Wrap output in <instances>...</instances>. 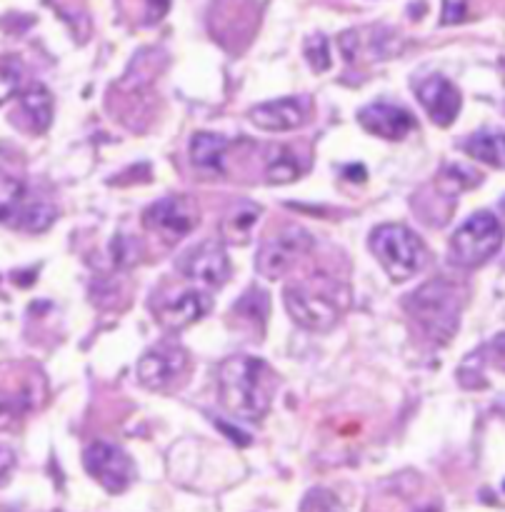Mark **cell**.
<instances>
[{
	"instance_id": "1",
	"label": "cell",
	"mask_w": 505,
	"mask_h": 512,
	"mask_svg": "<svg viewBox=\"0 0 505 512\" xmlns=\"http://www.w3.org/2000/svg\"><path fill=\"white\" fill-rule=\"evenodd\" d=\"M278 378L263 358L233 355L218 365V395L223 408L240 420H260L273 403Z\"/></svg>"
},
{
	"instance_id": "2",
	"label": "cell",
	"mask_w": 505,
	"mask_h": 512,
	"mask_svg": "<svg viewBox=\"0 0 505 512\" xmlns=\"http://www.w3.org/2000/svg\"><path fill=\"white\" fill-rule=\"evenodd\" d=\"M405 310L418 328L435 343L445 345L460 323V300L453 285L445 280H430L410 295H405Z\"/></svg>"
},
{
	"instance_id": "3",
	"label": "cell",
	"mask_w": 505,
	"mask_h": 512,
	"mask_svg": "<svg viewBox=\"0 0 505 512\" xmlns=\"http://www.w3.org/2000/svg\"><path fill=\"white\" fill-rule=\"evenodd\" d=\"M370 250L393 283H405L418 275L428 260L420 235L400 223L378 225L370 233Z\"/></svg>"
},
{
	"instance_id": "4",
	"label": "cell",
	"mask_w": 505,
	"mask_h": 512,
	"mask_svg": "<svg viewBox=\"0 0 505 512\" xmlns=\"http://www.w3.org/2000/svg\"><path fill=\"white\" fill-rule=\"evenodd\" d=\"M503 225L490 210H478L458 225L450 235V260L460 268H480L503 245Z\"/></svg>"
},
{
	"instance_id": "5",
	"label": "cell",
	"mask_w": 505,
	"mask_h": 512,
	"mask_svg": "<svg viewBox=\"0 0 505 512\" xmlns=\"http://www.w3.org/2000/svg\"><path fill=\"white\" fill-rule=\"evenodd\" d=\"M313 248V235L300 225H283L265 235L255 255V270L268 280H278Z\"/></svg>"
},
{
	"instance_id": "6",
	"label": "cell",
	"mask_w": 505,
	"mask_h": 512,
	"mask_svg": "<svg viewBox=\"0 0 505 512\" xmlns=\"http://www.w3.org/2000/svg\"><path fill=\"white\" fill-rule=\"evenodd\" d=\"M283 300L290 318H293L300 328L313 330V333H325V330H330L340 315V308L338 303H335L333 293L313 283L288 285V288L283 290Z\"/></svg>"
},
{
	"instance_id": "7",
	"label": "cell",
	"mask_w": 505,
	"mask_h": 512,
	"mask_svg": "<svg viewBox=\"0 0 505 512\" xmlns=\"http://www.w3.org/2000/svg\"><path fill=\"white\" fill-rule=\"evenodd\" d=\"M83 468L108 493H123L135 480V465L120 445L93 440L83 450Z\"/></svg>"
},
{
	"instance_id": "8",
	"label": "cell",
	"mask_w": 505,
	"mask_h": 512,
	"mask_svg": "<svg viewBox=\"0 0 505 512\" xmlns=\"http://www.w3.org/2000/svg\"><path fill=\"white\" fill-rule=\"evenodd\" d=\"M200 220L198 203L190 195H168L143 210V225L165 243H178L195 230Z\"/></svg>"
},
{
	"instance_id": "9",
	"label": "cell",
	"mask_w": 505,
	"mask_h": 512,
	"mask_svg": "<svg viewBox=\"0 0 505 512\" xmlns=\"http://www.w3.org/2000/svg\"><path fill=\"white\" fill-rule=\"evenodd\" d=\"M3 220L28 233H43L53 225L55 208L48 200L33 198L20 180L3 175Z\"/></svg>"
},
{
	"instance_id": "10",
	"label": "cell",
	"mask_w": 505,
	"mask_h": 512,
	"mask_svg": "<svg viewBox=\"0 0 505 512\" xmlns=\"http://www.w3.org/2000/svg\"><path fill=\"white\" fill-rule=\"evenodd\" d=\"M190 355L173 340L153 345L138 360V380L148 390H168L188 373Z\"/></svg>"
},
{
	"instance_id": "11",
	"label": "cell",
	"mask_w": 505,
	"mask_h": 512,
	"mask_svg": "<svg viewBox=\"0 0 505 512\" xmlns=\"http://www.w3.org/2000/svg\"><path fill=\"white\" fill-rule=\"evenodd\" d=\"M175 268L183 278L198 280L208 288H220L230 278L228 250L220 240L205 238L198 245H190L188 250H183L175 260Z\"/></svg>"
},
{
	"instance_id": "12",
	"label": "cell",
	"mask_w": 505,
	"mask_h": 512,
	"mask_svg": "<svg viewBox=\"0 0 505 512\" xmlns=\"http://www.w3.org/2000/svg\"><path fill=\"white\" fill-rule=\"evenodd\" d=\"M365 35H368V38H363V30L360 28L340 33L338 48L340 53L345 55L348 63L358 60L360 55H365V58L370 60H383V58H390V55H398L400 50H403V40L398 38L395 30L365 28Z\"/></svg>"
},
{
	"instance_id": "13",
	"label": "cell",
	"mask_w": 505,
	"mask_h": 512,
	"mask_svg": "<svg viewBox=\"0 0 505 512\" xmlns=\"http://www.w3.org/2000/svg\"><path fill=\"white\" fill-rule=\"evenodd\" d=\"M415 95H418L420 105L425 108L428 118L435 125H440V128L453 123L460 110V90L448 78H443L438 73L420 80L415 85Z\"/></svg>"
},
{
	"instance_id": "14",
	"label": "cell",
	"mask_w": 505,
	"mask_h": 512,
	"mask_svg": "<svg viewBox=\"0 0 505 512\" xmlns=\"http://www.w3.org/2000/svg\"><path fill=\"white\" fill-rule=\"evenodd\" d=\"M358 123L383 140H403L415 128L413 113L395 103H368L358 110Z\"/></svg>"
},
{
	"instance_id": "15",
	"label": "cell",
	"mask_w": 505,
	"mask_h": 512,
	"mask_svg": "<svg viewBox=\"0 0 505 512\" xmlns=\"http://www.w3.org/2000/svg\"><path fill=\"white\" fill-rule=\"evenodd\" d=\"M248 115L258 128L270 130V133H285V130L300 128L305 123L308 103L305 98H278L253 105Z\"/></svg>"
},
{
	"instance_id": "16",
	"label": "cell",
	"mask_w": 505,
	"mask_h": 512,
	"mask_svg": "<svg viewBox=\"0 0 505 512\" xmlns=\"http://www.w3.org/2000/svg\"><path fill=\"white\" fill-rule=\"evenodd\" d=\"M208 310H210V295L205 293V290L190 288V290H183L178 298L168 300V303L158 310V318L168 330H183L188 328V325H193L195 320L203 318Z\"/></svg>"
},
{
	"instance_id": "17",
	"label": "cell",
	"mask_w": 505,
	"mask_h": 512,
	"mask_svg": "<svg viewBox=\"0 0 505 512\" xmlns=\"http://www.w3.org/2000/svg\"><path fill=\"white\" fill-rule=\"evenodd\" d=\"M18 115L28 120L30 133H43L53 120V95L45 85H30L18 95Z\"/></svg>"
},
{
	"instance_id": "18",
	"label": "cell",
	"mask_w": 505,
	"mask_h": 512,
	"mask_svg": "<svg viewBox=\"0 0 505 512\" xmlns=\"http://www.w3.org/2000/svg\"><path fill=\"white\" fill-rule=\"evenodd\" d=\"M463 150L473 160L505 170V133L503 130H478L463 140Z\"/></svg>"
},
{
	"instance_id": "19",
	"label": "cell",
	"mask_w": 505,
	"mask_h": 512,
	"mask_svg": "<svg viewBox=\"0 0 505 512\" xmlns=\"http://www.w3.org/2000/svg\"><path fill=\"white\" fill-rule=\"evenodd\" d=\"M228 150V140L210 130H198L190 138V160L195 168L220 170L223 168V155Z\"/></svg>"
},
{
	"instance_id": "20",
	"label": "cell",
	"mask_w": 505,
	"mask_h": 512,
	"mask_svg": "<svg viewBox=\"0 0 505 512\" xmlns=\"http://www.w3.org/2000/svg\"><path fill=\"white\" fill-rule=\"evenodd\" d=\"M260 218V208L253 203H238L220 223V235H223L225 243L233 245H245L253 235L255 223Z\"/></svg>"
},
{
	"instance_id": "21",
	"label": "cell",
	"mask_w": 505,
	"mask_h": 512,
	"mask_svg": "<svg viewBox=\"0 0 505 512\" xmlns=\"http://www.w3.org/2000/svg\"><path fill=\"white\" fill-rule=\"evenodd\" d=\"M268 180L270 183H293L300 175L298 160L288 148H275L268 158Z\"/></svg>"
},
{
	"instance_id": "22",
	"label": "cell",
	"mask_w": 505,
	"mask_h": 512,
	"mask_svg": "<svg viewBox=\"0 0 505 512\" xmlns=\"http://www.w3.org/2000/svg\"><path fill=\"white\" fill-rule=\"evenodd\" d=\"M305 55H308V63L315 73H323L330 68V43L325 40V35L315 33L305 40Z\"/></svg>"
},
{
	"instance_id": "23",
	"label": "cell",
	"mask_w": 505,
	"mask_h": 512,
	"mask_svg": "<svg viewBox=\"0 0 505 512\" xmlns=\"http://www.w3.org/2000/svg\"><path fill=\"white\" fill-rule=\"evenodd\" d=\"M20 80H23V65H20V58H13V55H5L3 58V100L10 98V93H18Z\"/></svg>"
},
{
	"instance_id": "24",
	"label": "cell",
	"mask_w": 505,
	"mask_h": 512,
	"mask_svg": "<svg viewBox=\"0 0 505 512\" xmlns=\"http://www.w3.org/2000/svg\"><path fill=\"white\" fill-rule=\"evenodd\" d=\"M468 13V5L465 3H443V15H440V23H460Z\"/></svg>"
},
{
	"instance_id": "25",
	"label": "cell",
	"mask_w": 505,
	"mask_h": 512,
	"mask_svg": "<svg viewBox=\"0 0 505 512\" xmlns=\"http://www.w3.org/2000/svg\"><path fill=\"white\" fill-rule=\"evenodd\" d=\"M500 213H503V215H505V198H503V200H500Z\"/></svg>"
}]
</instances>
